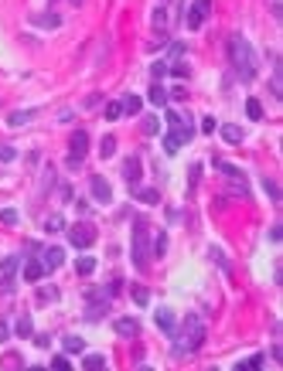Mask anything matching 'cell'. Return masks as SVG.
Wrapping results in <instances>:
<instances>
[{"label": "cell", "mask_w": 283, "mask_h": 371, "mask_svg": "<svg viewBox=\"0 0 283 371\" xmlns=\"http://www.w3.org/2000/svg\"><path fill=\"white\" fill-rule=\"evenodd\" d=\"M133 198L140 204H160V191L157 188H136L133 184Z\"/></svg>", "instance_id": "9a60e30c"}, {"label": "cell", "mask_w": 283, "mask_h": 371, "mask_svg": "<svg viewBox=\"0 0 283 371\" xmlns=\"http://www.w3.org/2000/svg\"><path fill=\"white\" fill-rule=\"evenodd\" d=\"M82 368L86 371H102L106 368V358H102V354H86V358H82Z\"/></svg>", "instance_id": "d4e9b609"}, {"label": "cell", "mask_w": 283, "mask_h": 371, "mask_svg": "<svg viewBox=\"0 0 283 371\" xmlns=\"http://www.w3.org/2000/svg\"><path fill=\"white\" fill-rule=\"evenodd\" d=\"M113 330L120 334V337L133 341L136 334H140V320H136V317H116V320H113Z\"/></svg>", "instance_id": "ba28073f"}, {"label": "cell", "mask_w": 283, "mask_h": 371, "mask_svg": "<svg viewBox=\"0 0 283 371\" xmlns=\"http://www.w3.org/2000/svg\"><path fill=\"white\" fill-rule=\"evenodd\" d=\"M58 198H62V201H72V188H68V184H58Z\"/></svg>", "instance_id": "ee69618b"}, {"label": "cell", "mask_w": 283, "mask_h": 371, "mask_svg": "<svg viewBox=\"0 0 283 371\" xmlns=\"http://www.w3.org/2000/svg\"><path fill=\"white\" fill-rule=\"evenodd\" d=\"M198 177H202V164L194 160V164H191V170H188V188H191V191H194V184H198Z\"/></svg>", "instance_id": "74e56055"}, {"label": "cell", "mask_w": 283, "mask_h": 371, "mask_svg": "<svg viewBox=\"0 0 283 371\" xmlns=\"http://www.w3.org/2000/svg\"><path fill=\"white\" fill-rule=\"evenodd\" d=\"M11 160H17V150H14V146H0V164H11Z\"/></svg>", "instance_id": "60d3db41"}, {"label": "cell", "mask_w": 283, "mask_h": 371, "mask_svg": "<svg viewBox=\"0 0 283 371\" xmlns=\"http://www.w3.org/2000/svg\"><path fill=\"white\" fill-rule=\"evenodd\" d=\"M14 334H17V337H34V324H31V317H27V314L17 317V324H14Z\"/></svg>", "instance_id": "e0dca14e"}, {"label": "cell", "mask_w": 283, "mask_h": 371, "mask_svg": "<svg viewBox=\"0 0 283 371\" xmlns=\"http://www.w3.org/2000/svg\"><path fill=\"white\" fill-rule=\"evenodd\" d=\"M17 218H21V214L14 211V208H4V211H0V222H4V225H17Z\"/></svg>", "instance_id": "ab89813d"}, {"label": "cell", "mask_w": 283, "mask_h": 371, "mask_svg": "<svg viewBox=\"0 0 283 371\" xmlns=\"http://www.w3.org/2000/svg\"><path fill=\"white\" fill-rule=\"evenodd\" d=\"M246 116H249L252 123H260V119H263V106H260V99H246Z\"/></svg>", "instance_id": "484cf974"}, {"label": "cell", "mask_w": 283, "mask_h": 371, "mask_svg": "<svg viewBox=\"0 0 283 371\" xmlns=\"http://www.w3.org/2000/svg\"><path fill=\"white\" fill-rule=\"evenodd\" d=\"M154 320H157V327L167 334V337L178 330V320H174V310H171V306H157V310H154Z\"/></svg>", "instance_id": "9c48e42d"}, {"label": "cell", "mask_w": 283, "mask_h": 371, "mask_svg": "<svg viewBox=\"0 0 283 371\" xmlns=\"http://www.w3.org/2000/svg\"><path fill=\"white\" fill-rule=\"evenodd\" d=\"M45 228L48 232H62V228H65V218H62V214H51V218L45 222Z\"/></svg>", "instance_id": "8d00e7d4"}, {"label": "cell", "mask_w": 283, "mask_h": 371, "mask_svg": "<svg viewBox=\"0 0 283 371\" xmlns=\"http://www.w3.org/2000/svg\"><path fill=\"white\" fill-rule=\"evenodd\" d=\"M208 14H212V0H194L191 11H188V31H198L208 21Z\"/></svg>", "instance_id": "5b68a950"}, {"label": "cell", "mask_w": 283, "mask_h": 371, "mask_svg": "<svg viewBox=\"0 0 283 371\" xmlns=\"http://www.w3.org/2000/svg\"><path fill=\"white\" fill-rule=\"evenodd\" d=\"M174 337V348H171V354L174 358H184V354H191V351H198L205 344V324L198 314H188L184 317V324L171 334Z\"/></svg>", "instance_id": "7a4b0ae2"}, {"label": "cell", "mask_w": 283, "mask_h": 371, "mask_svg": "<svg viewBox=\"0 0 283 371\" xmlns=\"http://www.w3.org/2000/svg\"><path fill=\"white\" fill-rule=\"evenodd\" d=\"M120 106H123V116H133L144 109V102H140V96H123L120 99Z\"/></svg>", "instance_id": "44dd1931"}, {"label": "cell", "mask_w": 283, "mask_h": 371, "mask_svg": "<svg viewBox=\"0 0 283 371\" xmlns=\"http://www.w3.org/2000/svg\"><path fill=\"white\" fill-rule=\"evenodd\" d=\"M263 191L270 194V201H280V198H283V194H280V184H276L273 177H263Z\"/></svg>", "instance_id": "f546056e"}, {"label": "cell", "mask_w": 283, "mask_h": 371, "mask_svg": "<svg viewBox=\"0 0 283 371\" xmlns=\"http://www.w3.org/2000/svg\"><path fill=\"white\" fill-rule=\"evenodd\" d=\"M34 300H38V303H55L58 300V286H38V293H34Z\"/></svg>", "instance_id": "d6986e66"}, {"label": "cell", "mask_w": 283, "mask_h": 371, "mask_svg": "<svg viewBox=\"0 0 283 371\" xmlns=\"http://www.w3.org/2000/svg\"><path fill=\"white\" fill-rule=\"evenodd\" d=\"M147 99L154 102V106H164V102H167V92H164V85H150Z\"/></svg>", "instance_id": "1f68e13d"}, {"label": "cell", "mask_w": 283, "mask_h": 371, "mask_svg": "<svg viewBox=\"0 0 283 371\" xmlns=\"http://www.w3.org/2000/svg\"><path fill=\"white\" fill-rule=\"evenodd\" d=\"M208 256L215 259V262H218V266H222V269H225V272H232V266H229V259L222 256V252H218V245H212V249H208Z\"/></svg>", "instance_id": "d590c367"}, {"label": "cell", "mask_w": 283, "mask_h": 371, "mask_svg": "<svg viewBox=\"0 0 283 371\" xmlns=\"http://www.w3.org/2000/svg\"><path fill=\"white\" fill-rule=\"evenodd\" d=\"M72 116H75L72 109H65V113H58V123H72Z\"/></svg>", "instance_id": "f907efd6"}, {"label": "cell", "mask_w": 283, "mask_h": 371, "mask_svg": "<svg viewBox=\"0 0 283 371\" xmlns=\"http://www.w3.org/2000/svg\"><path fill=\"white\" fill-rule=\"evenodd\" d=\"M140 130H144L147 136H157V133H160V119H157V116H144V123H140Z\"/></svg>", "instance_id": "4316f807"}, {"label": "cell", "mask_w": 283, "mask_h": 371, "mask_svg": "<svg viewBox=\"0 0 283 371\" xmlns=\"http://www.w3.org/2000/svg\"><path fill=\"white\" fill-rule=\"evenodd\" d=\"M86 153H89V133L86 130H75V133L68 136V157L86 160Z\"/></svg>", "instance_id": "52a82bcc"}, {"label": "cell", "mask_w": 283, "mask_h": 371, "mask_svg": "<svg viewBox=\"0 0 283 371\" xmlns=\"http://www.w3.org/2000/svg\"><path fill=\"white\" fill-rule=\"evenodd\" d=\"M130 296H133L136 306H147L150 303V290H147V286H140V283H136V286H130Z\"/></svg>", "instance_id": "603a6c76"}, {"label": "cell", "mask_w": 283, "mask_h": 371, "mask_svg": "<svg viewBox=\"0 0 283 371\" xmlns=\"http://www.w3.org/2000/svg\"><path fill=\"white\" fill-rule=\"evenodd\" d=\"M116 153V136H102V143H99V157H113Z\"/></svg>", "instance_id": "f1b7e54d"}, {"label": "cell", "mask_w": 283, "mask_h": 371, "mask_svg": "<svg viewBox=\"0 0 283 371\" xmlns=\"http://www.w3.org/2000/svg\"><path fill=\"white\" fill-rule=\"evenodd\" d=\"M51 368L55 371H68V358H51Z\"/></svg>", "instance_id": "bcb514c9"}, {"label": "cell", "mask_w": 283, "mask_h": 371, "mask_svg": "<svg viewBox=\"0 0 283 371\" xmlns=\"http://www.w3.org/2000/svg\"><path fill=\"white\" fill-rule=\"evenodd\" d=\"M106 310H109V300H92L86 306V320H99V317H106Z\"/></svg>", "instance_id": "2e32d148"}, {"label": "cell", "mask_w": 283, "mask_h": 371, "mask_svg": "<svg viewBox=\"0 0 283 371\" xmlns=\"http://www.w3.org/2000/svg\"><path fill=\"white\" fill-rule=\"evenodd\" d=\"M150 75H154V79L167 75V61H154V65H150Z\"/></svg>", "instance_id": "b9f144b4"}, {"label": "cell", "mask_w": 283, "mask_h": 371, "mask_svg": "<svg viewBox=\"0 0 283 371\" xmlns=\"http://www.w3.org/2000/svg\"><path fill=\"white\" fill-rule=\"evenodd\" d=\"M89 191H92V201L96 204H109L113 201V188H109V180L102 177V174H96V177L89 180Z\"/></svg>", "instance_id": "8992f818"}, {"label": "cell", "mask_w": 283, "mask_h": 371, "mask_svg": "<svg viewBox=\"0 0 283 371\" xmlns=\"http://www.w3.org/2000/svg\"><path fill=\"white\" fill-rule=\"evenodd\" d=\"M154 256H167V232H157L154 235Z\"/></svg>", "instance_id": "4dcf8cb0"}, {"label": "cell", "mask_w": 283, "mask_h": 371, "mask_svg": "<svg viewBox=\"0 0 283 371\" xmlns=\"http://www.w3.org/2000/svg\"><path fill=\"white\" fill-rule=\"evenodd\" d=\"M236 368H239V371H246V368H263V354H256V358H246V361H239Z\"/></svg>", "instance_id": "f35d334b"}, {"label": "cell", "mask_w": 283, "mask_h": 371, "mask_svg": "<svg viewBox=\"0 0 283 371\" xmlns=\"http://www.w3.org/2000/svg\"><path fill=\"white\" fill-rule=\"evenodd\" d=\"M167 72L174 75V79H188V75H191V68H188V65H181V61H171V65H167Z\"/></svg>", "instance_id": "836d02e7"}, {"label": "cell", "mask_w": 283, "mask_h": 371, "mask_svg": "<svg viewBox=\"0 0 283 371\" xmlns=\"http://www.w3.org/2000/svg\"><path fill=\"white\" fill-rule=\"evenodd\" d=\"M75 272H79V276H89V272H96V259H92V256H82L79 262H75Z\"/></svg>", "instance_id": "83f0119b"}, {"label": "cell", "mask_w": 283, "mask_h": 371, "mask_svg": "<svg viewBox=\"0 0 283 371\" xmlns=\"http://www.w3.org/2000/svg\"><path fill=\"white\" fill-rule=\"evenodd\" d=\"M184 51H188V45H184V41H171V45H167V58H171V61H178Z\"/></svg>", "instance_id": "d6a6232c"}, {"label": "cell", "mask_w": 283, "mask_h": 371, "mask_svg": "<svg viewBox=\"0 0 283 371\" xmlns=\"http://www.w3.org/2000/svg\"><path fill=\"white\" fill-rule=\"evenodd\" d=\"M218 136H222L229 146H239V143H242V126H236V123H222V126H218Z\"/></svg>", "instance_id": "7c38bea8"}, {"label": "cell", "mask_w": 283, "mask_h": 371, "mask_svg": "<svg viewBox=\"0 0 283 371\" xmlns=\"http://www.w3.org/2000/svg\"><path fill=\"white\" fill-rule=\"evenodd\" d=\"M34 119V109H17V113L7 116V126H27Z\"/></svg>", "instance_id": "ffe728a7"}, {"label": "cell", "mask_w": 283, "mask_h": 371, "mask_svg": "<svg viewBox=\"0 0 283 371\" xmlns=\"http://www.w3.org/2000/svg\"><path fill=\"white\" fill-rule=\"evenodd\" d=\"M68 242H72V249H89L96 242V228L89 222H79V225L68 228Z\"/></svg>", "instance_id": "277c9868"}, {"label": "cell", "mask_w": 283, "mask_h": 371, "mask_svg": "<svg viewBox=\"0 0 283 371\" xmlns=\"http://www.w3.org/2000/svg\"><path fill=\"white\" fill-rule=\"evenodd\" d=\"M41 262H45V269H58V266L65 262V249L45 245V249H41Z\"/></svg>", "instance_id": "30bf717a"}, {"label": "cell", "mask_w": 283, "mask_h": 371, "mask_svg": "<svg viewBox=\"0 0 283 371\" xmlns=\"http://www.w3.org/2000/svg\"><path fill=\"white\" fill-rule=\"evenodd\" d=\"M62 348H65V354H82V351H86V341L72 334V337H65V341H62Z\"/></svg>", "instance_id": "cb8c5ba5"}, {"label": "cell", "mask_w": 283, "mask_h": 371, "mask_svg": "<svg viewBox=\"0 0 283 371\" xmlns=\"http://www.w3.org/2000/svg\"><path fill=\"white\" fill-rule=\"evenodd\" d=\"M68 4H72V7H82V0H68Z\"/></svg>", "instance_id": "816d5d0a"}, {"label": "cell", "mask_w": 283, "mask_h": 371, "mask_svg": "<svg viewBox=\"0 0 283 371\" xmlns=\"http://www.w3.org/2000/svg\"><path fill=\"white\" fill-rule=\"evenodd\" d=\"M150 24H154L157 38H164V34H167V7H164V4H157V7H154V14H150Z\"/></svg>", "instance_id": "4fadbf2b"}, {"label": "cell", "mask_w": 283, "mask_h": 371, "mask_svg": "<svg viewBox=\"0 0 283 371\" xmlns=\"http://www.w3.org/2000/svg\"><path fill=\"white\" fill-rule=\"evenodd\" d=\"M65 167H68V170H79L82 160H79V157H65Z\"/></svg>", "instance_id": "c3c4849f"}, {"label": "cell", "mask_w": 283, "mask_h": 371, "mask_svg": "<svg viewBox=\"0 0 283 371\" xmlns=\"http://www.w3.org/2000/svg\"><path fill=\"white\" fill-rule=\"evenodd\" d=\"M140 157H126L123 160V180L126 184H136V180H140Z\"/></svg>", "instance_id": "5bb4252c"}, {"label": "cell", "mask_w": 283, "mask_h": 371, "mask_svg": "<svg viewBox=\"0 0 283 371\" xmlns=\"http://www.w3.org/2000/svg\"><path fill=\"white\" fill-rule=\"evenodd\" d=\"M102 116H106V119H120V116H123V106H120V102H106V113H102Z\"/></svg>", "instance_id": "e575fe53"}, {"label": "cell", "mask_w": 283, "mask_h": 371, "mask_svg": "<svg viewBox=\"0 0 283 371\" xmlns=\"http://www.w3.org/2000/svg\"><path fill=\"white\" fill-rule=\"evenodd\" d=\"M17 269H21V256H4L0 259V272H4V276H14Z\"/></svg>", "instance_id": "7402d4cb"}, {"label": "cell", "mask_w": 283, "mask_h": 371, "mask_svg": "<svg viewBox=\"0 0 283 371\" xmlns=\"http://www.w3.org/2000/svg\"><path fill=\"white\" fill-rule=\"evenodd\" d=\"M229 65L236 68V75L242 82H252L256 72H260V58H256V48L246 41V34H232L229 38Z\"/></svg>", "instance_id": "6da1fadb"}, {"label": "cell", "mask_w": 283, "mask_h": 371, "mask_svg": "<svg viewBox=\"0 0 283 371\" xmlns=\"http://www.w3.org/2000/svg\"><path fill=\"white\" fill-rule=\"evenodd\" d=\"M133 266L136 269L147 266V218L133 222Z\"/></svg>", "instance_id": "3957f363"}, {"label": "cell", "mask_w": 283, "mask_h": 371, "mask_svg": "<svg viewBox=\"0 0 283 371\" xmlns=\"http://www.w3.org/2000/svg\"><path fill=\"white\" fill-rule=\"evenodd\" d=\"M0 293H14V276H4L0 280Z\"/></svg>", "instance_id": "f6af8a7d"}, {"label": "cell", "mask_w": 283, "mask_h": 371, "mask_svg": "<svg viewBox=\"0 0 283 371\" xmlns=\"http://www.w3.org/2000/svg\"><path fill=\"white\" fill-rule=\"evenodd\" d=\"M31 24L34 27H58L62 17H58V14H31Z\"/></svg>", "instance_id": "ac0fdd59"}, {"label": "cell", "mask_w": 283, "mask_h": 371, "mask_svg": "<svg viewBox=\"0 0 283 371\" xmlns=\"http://www.w3.org/2000/svg\"><path fill=\"white\" fill-rule=\"evenodd\" d=\"M181 222V208H167V225H178Z\"/></svg>", "instance_id": "7bdbcfd3"}, {"label": "cell", "mask_w": 283, "mask_h": 371, "mask_svg": "<svg viewBox=\"0 0 283 371\" xmlns=\"http://www.w3.org/2000/svg\"><path fill=\"white\" fill-rule=\"evenodd\" d=\"M7 337H11V324H7V320H0V344H4Z\"/></svg>", "instance_id": "7dc6e473"}, {"label": "cell", "mask_w": 283, "mask_h": 371, "mask_svg": "<svg viewBox=\"0 0 283 371\" xmlns=\"http://www.w3.org/2000/svg\"><path fill=\"white\" fill-rule=\"evenodd\" d=\"M45 262H41V259H27V262H24V280H27V283H41V280H45Z\"/></svg>", "instance_id": "8fae6325"}, {"label": "cell", "mask_w": 283, "mask_h": 371, "mask_svg": "<svg viewBox=\"0 0 283 371\" xmlns=\"http://www.w3.org/2000/svg\"><path fill=\"white\" fill-rule=\"evenodd\" d=\"M202 130H205V133H212V130H215V119H212V116H205V119H202Z\"/></svg>", "instance_id": "681fc988"}]
</instances>
